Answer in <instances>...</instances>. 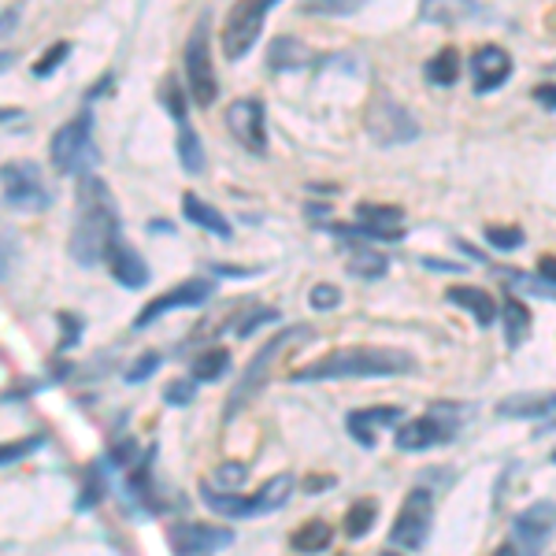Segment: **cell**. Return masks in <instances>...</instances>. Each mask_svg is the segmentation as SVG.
I'll use <instances>...</instances> for the list:
<instances>
[{
    "mask_svg": "<svg viewBox=\"0 0 556 556\" xmlns=\"http://www.w3.org/2000/svg\"><path fill=\"white\" fill-rule=\"evenodd\" d=\"M49 156L60 175H89L101 164V149H97L93 138V108H83L75 119H67L52 134Z\"/></svg>",
    "mask_w": 556,
    "mask_h": 556,
    "instance_id": "obj_4",
    "label": "cell"
},
{
    "mask_svg": "<svg viewBox=\"0 0 556 556\" xmlns=\"http://www.w3.org/2000/svg\"><path fill=\"white\" fill-rule=\"evenodd\" d=\"M160 101H164V108L172 112L175 123H186V93H182V86H178L175 75L164 78V86H160Z\"/></svg>",
    "mask_w": 556,
    "mask_h": 556,
    "instance_id": "obj_34",
    "label": "cell"
},
{
    "mask_svg": "<svg viewBox=\"0 0 556 556\" xmlns=\"http://www.w3.org/2000/svg\"><path fill=\"white\" fill-rule=\"evenodd\" d=\"M312 49L298 38H275L271 49H267V64H271L275 71H301L312 64Z\"/></svg>",
    "mask_w": 556,
    "mask_h": 556,
    "instance_id": "obj_24",
    "label": "cell"
},
{
    "mask_svg": "<svg viewBox=\"0 0 556 556\" xmlns=\"http://www.w3.org/2000/svg\"><path fill=\"white\" fill-rule=\"evenodd\" d=\"M275 319H278V312H275V308H253L245 319L238 323V338H249L253 330H260L264 323H275Z\"/></svg>",
    "mask_w": 556,
    "mask_h": 556,
    "instance_id": "obj_42",
    "label": "cell"
},
{
    "mask_svg": "<svg viewBox=\"0 0 556 556\" xmlns=\"http://www.w3.org/2000/svg\"><path fill=\"white\" fill-rule=\"evenodd\" d=\"M338 235H353L367 241H401L405 238V212L393 204H356V223L353 227H330Z\"/></svg>",
    "mask_w": 556,
    "mask_h": 556,
    "instance_id": "obj_13",
    "label": "cell"
},
{
    "mask_svg": "<svg viewBox=\"0 0 556 556\" xmlns=\"http://www.w3.org/2000/svg\"><path fill=\"white\" fill-rule=\"evenodd\" d=\"M160 361H164V356H160V353H146V356H141V361L134 364L130 371H127V382H130V386H134V382H146L149 375L160 367Z\"/></svg>",
    "mask_w": 556,
    "mask_h": 556,
    "instance_id": "obj_43",
    "label": "cell"
},
{
    "mask_svg": "<svg viewBox=\"0 0 556 556\" xmlns=\"http://www.w3.org/2000/svg\"><path fill=\"white\" fill-rule=\"evenodd\" d=\"M445 301L460 304L479 327H490L493 319H501L497 301H493L490 290H482V286H450V290H445Z\"/></svg>",
    "mask_w": 556,
    "mask_h": 556,
    "instance_id": "obj_19",
    "label": "cell"
},
{
    "mask_svg": "<svg viewBox=\"0 0 556 556\" xmlns=\"http://www.w3.org/2000/svg\"><path fill=\"white\" fill-rule=\"evenodd\" d=\"M308 304L316 312H330V308H338V304H342V290H338V286H330V282H319V286H312Z\"/></svg>",
    "mask_w": 556,
    "mask_h": 556,
    "instance_id": "obj_40",
    "label": "cell"
},
{
    "mask_svg": "<svg viewBox=\"0 0 556 556\" xmlns=\"http://www.w3.org/2000/svg\"><path fill=\"white\" fill-rule=\"evenodd\" d=\"M471 416V405H456V401H434L427 408V416L405 419L397 430V450L405 453H424L434 445L453 442V434L464 427V419Z\"/></svg>",
    "mask_w": 556,
    "mask_h": 556,
    "instance_id": "obj_5",
    "label": "cell"
},
{
    "mask_svg": "<svg viewBox=\"0 0 556 556\" xmlns=\"http://www.w3.org/2000/svg\"><path fill=\"white\" fill-rule=\"evenodd\" d=\"M330 486H334V479H330V475H319V479L304 482V490H308V493H319V490H330Z\"/></svg>",
    "mask_w": 556,
    "mask_h": 556,
    "instance_id": "obj_48",
    "label": "cell"
},
{
    "mask_svg": "<svg viewBox=\"0 0 556 556\" xmlns=\"http://www.w3.org/2000/svg\"><path fill=\"white\" fill-rule=\"evenodd\" d=\"M479 15V0H419V20L434 26H453Z\"/></svg>",
    "mask_w": 556,
    "mask_h": 556,
    "instance_id": "obj_21",
    "label": "cell"
},
{
    "mask_svg": "<svg viewBox=\"0 0 556 556\" xmlns=\"http://www.w3.org/2000/svg\"><path fill=\"white\" fill-rule=\"evenodd\" d=\"M167 545L178 556H204L235 545V531L215 523H172L167 527Z\"/></svg>",
    "mask_w": 556,
    "mask_h": 556,
    "instance_id": "obj_14",
    "label": "cell"
},
{
    "mask_svg": "<svg viewBox=\"0 0 556 556\" xmlns=\"http://www.w3.org/2000/svg\"><path fill=\"white\" fill-rule=\"evenodd\" d=\"M104 264H108V271H112L115 282L127 286V290H141V286H149V264L134 253L123 238L112 241V249L104 253Z\"/></svg>",
    "mask_w": 556,
    "mask_h": 556,
    "instance_id": "obj_17",
    "label": "cell"
},
{
    "mask_svg": "<svg viewBox=\"0 0 556 556\" xmlns=\"http://www.w3.org/2000/svg\"><path fill=\"white\" fill-rule=\"evenodd\" d=\"M430 523H434V493L424 486L408 490V497L401 501L397 519H393L390 545L405 553H419L430 538Z\"/></svg>",
    "mask_w": 556,
    "mask_h": 556,
    "instance_id": "obj_8",
    "label": "cell"
},
{
    "mask_svg": "<svg viewBox=\"0 0 556 556\" xmlns=\"http://www.w3.org/2000/svg\"><path fill=\"white\" fill-rule=\"evenodd\" d=\"M245 479H249V464H241V460H227V464H219V468H215V482H219L223 490L241 486Z\"/></svg>",
    "mask_w": 556,
    "mask_h": 556,
    "instance_id": "obj_41",
    "label": "cell"
},
{
    "mask_svg": "<svg viewBox=\"0 0 556 556\" xmlns=\"http://www.w3.org/2000/svg\"><path fill=\"white\" fill-rule=\"evenodd\" d=\"M115 238H123V235H119V212H115L112 193H108V186L101 178L83 175V182H78L75 230H71V245H67L71 256H75V264L93 267L104 260Z\"/></svg>",
    "mask_w": 556,
    "mask_h": 556,
    "instance_id": "obj_2",
    "label": "cell"
},
{
    "mask_svg": "<svg viewBox=\"0 0 556 556\" xmlns=\"http://www.w3.org/2000/svg\"><path fill=\"white\" fill-rule=\"evenodd\" d=\"M212 23L201 20L193 26L190 41H186V89H190V101L197 108H212L219 97V78H215L212 64Z\"/></svg>",
    "mask_w": 556,
    "mask_h": 556,
    "instance_id": "obj_6",
    "label": "cell"
},
{
    "mask_svg": "<svg viewBox=\"0 0 556 556\" xmlns=\"http://www.w3.org/2000/svg\"><path fill=\"white\" fill-rule=\"evenodd\" d=\"M460 67H464L460 49H456V45H445V49H438L434 56L427 60L424 75H427V83H434V86H453L456 78H460Z\"/></svg>",
    "mask_w": 556,
    "mask_h": 556,
    "instance_id": "obj_25",
    "label": "cell"
},
{
    "mask_svg": "<svg viewBox=\"0 0 556 556\" xmlns=\"http://www.w3.org/2000/svg\"><path fill=\"white\" fill-rule=\"evenodd\" d=\"M553 464H556V453H553Z\"/></svg>",
    "mask_w": 556,
    "mask_h": 556,
    "instance_id": "obj_50",
    "label": "cell"
},
{
    "mask_svg": "<svg viewBox=\"0 0 556 556\" xmlns=\"http://www.w3.org/2000/svg\"><path fill=\"white\" fill-rule=\"evenodd\" d=\"M15 20H20V15H15V12H4V34H12Z\"/></svg>",
    "mask_w": 556,
    "mask_h": 556,
    "instance_id": "obj_49",
    "label": "cell"
},
{
    "mask_svg": "<svg viewBox=\"0 0 556 556\" xmlns=\"http://www.w3.org/2000/svg\"><path fill=\"white\" fill-rule=\"evenodd\" d=\"M278 0H238L227 12V23H223V52L227 60H241L249 49L260 41V30H264V15L271 12Z\"/></svg>",
    "mask_w": 556,
    "mask_h": 556,
    "instance_id": "obj_9",
    "label": "cell"
},
{
    "mask_svg": "<svg viewBox=\"0 0 556 556\" xmlns=\"http://www.w3.org/2000/svg\"><path fill=\"white\" fill-rule=\"evenodd\" d=\"M60 327H64V338H60V349H71L78 345V334H83V319L71 316V312H60Z\"/></svg>",
    "mask_w": 556,
    "mask_h": 556,
    "instance_id": "obj_44",
    "label": "cell"
},
{
    "mask_svg": "<svg viewBox=\"0 0 556 556\" xmlns=\"http://www.w3.org/2000/svg\"><path fill=\"white\" fill-rule=\"evenodd\" d=\"M367 0H304V12L312 15H353Z\"/></svg>",
    "mask_w": 556,
    "mask_h": 556,
    "instance_id": "obj_36",
    "label": "cell"
},
{
    "mask_svg": "<svg viewBox=\"0 0 556 556\" xmlns=\"http://www.w3.org/2000/svg\"><path fill=\"white\" fill-rule=\"evenodd\" d=\"M193 397H197V379H175V382H167V390H164V401L172 408L193 405Z\"/></svg>",
    "mask_w": 556,
    "mask_h": 556,
    "instance_id": "obj_38",
    "label": "cell"
},
{
    "mask_svg": "<svg viewBox=\"0 0 556 556\" xmlns=\"http://www.w3.org/2000/svg\"><path fill=\"white\" fill-rule=\"evenodd\" d=\"M290 493H293V475H275V479H267L264 486H260L253 497H256V513L264 516V513H278V508L290 501Z\"/></svg>",
    "mask_w": 556,
    "mask_h": 556,
    "instance_id": "obj_28",
    "label": "cell"
},
{
    "mask_svg": "<svg viewBox=\"0 0 556 556\" xmlns=\"http://www.w3.org/2000/svg\"><path fill=\"white\" fill-rule=\"evenodd\" d=\"M497 412H501V416H508V419L553 416V412H556V393H516V397L501 401Z\"/></svg>",
    "mask_w": 556,
    "mask_h": 556,
    "instance_id": "obj_23",
    "label": "cell"
},
{
    "mask_svg": "<svg viewBox=\"0 0 556 556\" xmlns=\"http://www.w3.org/2000/svg\"><path fill=\"white\" fill-rule=\"evenodd\" d=\"M471 78L475 93H493L513 78V56H508L501 45H482L471 56Z\"/></svg>",
    "mask_w": 556,
    "mask_h": 556,
    "instance_id": "obj_16",
    "label": "cell"
},
{
    "mask_svg": "<svg viewBox=\"0 0 556 556\" xmlns=\"http://www.w3.org/2000/svg\"><path fill=\"white\" fill-rule=\"evenodd\" d=\"M375 516H379V501H375V497L353 501V505H349V513H345V534L349 538H364L367 531H371Z\"/></svg>",
    "mask_w": 556,
    "mask_h": 556,
    "instance_id": "obj_31",
    "label": "cell"
},
{
    "mask_svg": "<svg viewBox=\"0 0 556 556\" xmlns=\"http://www.w3.org/2000/svg\"><path fill=\"white\" fill-rule=\"evenodd\" d=\"M0 182H4V204L15 212H45L52 204L49 186H45L38 164H30V160H12V164H4Z\"/></svg>",
    "mask_w": 556,
    "mask_h": 556,
    "instance_id": "obj_10",
    "label": "cell"
},
{
    "mask_svg": "<svg viewBox=\"0 0 556 556\" xmlns=\"http://www.w3.org/2000/svg\"><path fill=\"white\" fill-rule=\"evenodd\" d=\"M67 56H71V45H67V41H56V45H52V49L45 52V56L38 60V64L30 67V75H34V78H49L52 71H56L60 64H64Z\"/></svg>",
    "mask_w": 556,
    "mask_h": 556,
    "instance_id": "obj_37",
    "label": "cell"
},
{
    "mask_svg": "<svg viewBox=\"0 0 556 556\" xmlns=\"http://www.w3.org/2000/svg\"><path fill=\"white\" fill-rule=\"evenodd\" d=\"M390 271V256L375 253V249H353V256H349V275L353 278H386Z\"/></svg>",
    "mask_w": 556,
    "mask_h": 556,
    "instance_id": "obj_30",
    "label": "cell"
},
{
    "mask_svg": "<svg viewBox=\"0 0 556 556\" xmlns=\"http://www.w3.org/2000/svg\"><path fill=\"white\" fill-rule=\"evenodd\" d=\"M534 101L542 108H549V112H556V83H545L534 89Z\"/></svg>",
    "mask_w": 556,
    "mask_h": 556,
    "instance_id": "obj_46",
    "label": "cell"
},
{
    "mask_svg": "<svg viewBox=\"0 0 556 556\" xmlns=\"http://www.w3.org/2000/svg\"><path fill=\"white\" fill-rule=\"evenodd\" d=\"M538 275H542L545 282H549V286H556V256H549V253H545L542 260H538Z\"/></svg>",
    "mask_w": 556,
    "mask_h": 556,
    "instance_id": "obj_47",
    "label": "cell"
},
{
    "mask_svg": "<svg viewBox=\"0 0 556 556\" xmlns=\"http://www.w3.org/2000/svg\"><path fill=\"white\" fill-rule=\"evenodd\" d=\"M152 460H156V450H146V456H141V460H134V471H130V493L141 501V505L156 513L160 501H156V486H152Z\"/></svg>",
    "mask_w": 556,
    "mask_h": 556,
    "instance_id": "obj_27",
    "label": "cell"
},
{
    "mask_svg": "<svg viewBox=\"0 0 556 556\" xmlns=\"http://www.w3.org/2000/svg\"><path fill=\"white\" fill-rule=\"evenodd\" d=\"M393 424H405V412L397 405H382V408H361V412H349V434L353 442H361L371 450L375 438H379L382 427H393Z\"/></svg>",
    "mask_w": 556,
    "mask_h": 556,
    "instance_id": "obj_18",
    "label": "cell"
},
{
    "mask_svg": "<svg viewBox=\"0 0 556 556\" xmlns=\"http://www.w3.org/2000/svg\"><path fill=\"white\" fill-rule=\"evenodd\" d=\"M556 534V501H534L531 508L516 516L513 523V542H505L497 549V556H508V553H542L549 545V538Z\"/></svg>",
    "mask_w": 556,
    "mask_h": 556,
    "instance_id": "obj_11",
    "label": "cell"
},
{
    "mask_svg": "<svg viewBox=\"0 0 556 556\" xmlns=\"http://www.w3.org/2000/svg\"><path fill=\"white\" fill-rule=\"evenodd\" d=\"M178 160L190 175H201L204 172V146L197 138V130H190L186 123H178Z\"/></svg>",
    "mask_w": 556,
    "mask_h": 556,
    "instance_id": "obj_32",
    "label": "cell"
},
{
    "mask_svg": "<svg viewBox=\"0 0 556 556\" xmlns=\"http://www.w3.org/2000/svg\"><path fill=\"white\" fill-rule=\"evenodd\" d=\"M38 445H45V438H41V434H38V438H26V442H20V445H4V453H0V464L8 468V464H15L20 456L38 450Z\"/></svg>",
    "mask_w": 556,
    "mask_h": 556,
    "instance_id": "obj_45",
    "label": "cell"
},
{
    "mask_svg": "<svg viewBox=\"0 0 556 556\" xmlns=\"http://www.w3.org/2000/svg\"><path fill=\"white\" fill-rule=\"evenodd\" d=\"M215 293V286L208 282V278H186V282L172 286L167 293H160V298H152L146 308L134 316V330H146L152 327L160 316H167V312L175 308H201V304H208Z\"/></svg>",
    "mask_w": 556,
    "mask_h": 556,
    "instance_id": "obj_12",
    "label": "cell"
},
{
    "mask_svg": "<svg viewBox=\"0 0 556 556\" xmlns=\"http://www.w3.org/2000/svg\"><path fill=\"white\" fill-rule=\"evenodd\" d=\"M104 493H108V482H104L101 468H89L86 471V482H83V497H78V508H83V513H89L93 505H101Z\"/></svg>",
    "mask_w": 556,
    "mask_h": 556,
    "instance_id": "obj_35",
    "label": "cell"
},
{
    "mask_svg": "<svg viewBox=\"0 0 556 556\" xmlns=\"http://www.w3.org/2000/svg\"><path fill=\"white\" fill-rule=\"evenodd\" d=\"M227 127L238 138L241 149L264 156L267 152V123H264V104L256 97H241L227 108Z\"/></svg>",
    "mask_w": 556,
    "mask_h": 556,
    "instance_id": "obj_15",
    "label": "cell"
},
{
    "mask_svg": "<svg viewBox=\"0 0 556 556\" xmlns=\"http://www.w3.org/2000/svg\"><path fill=\"white\" fill-rule=\"evenodd\" d=\"M486 241L493 249H501V253H508V249H519L527 241V235L519 227H486Z\"/></svg>",
    "mask_w": 556,
    "mask_h": 556,
    "instance_id": "obj_39",
    "label": "cell"
},
{
    "mask_svg": "<svg viewBox=\"0 0 556 556\" xmlns=\"http://www.w3.org/2000/svg\"><path fill=\"white\" fill-rule=\"evenodd\" d=\"M312 338H316V330H312V327H286L282 334H275L271 342L260 345V353L253 356V361H249L245 375H241V379L235 382V390H230V397H227V419H235L241 408L253 405V401L260 397V390L267 386V379H271L275 364L282 361V356H290L298 345L312 342Z\"/></svg>",
    "mask_w": 556,
    "mask_h": 556,
    "instance_id": "obj_3",
    "label": "cell"
},
{
    "mask_svg": "<svg viewBox=\"0 0 556 556\" xmlns=\"http://www.w3.org/2000/svg\"><path fill=\"white\" fill-rule=\"evenodd\" d=\"M330 538H334V531H330L327 519H312V523H301L298 531L290 534V549L293 553H323L330 545Z\"/></svg>",
    "mask_w": 556,
    "mask_h": 556,
    "instance_id": "obj_26",
    "label": "cell"
},
{
    "mask_svg": "<svg viewBox=\"0 0 556 556\" xmlns=\"http://www.w3.org/2000/svg\"><path fill=\"white\" fill-rule=\"evenodd\" d=\"M201 501L212 508V513L227 516V519H241V516H260L256 513V497H241V493H227V490H215L212 482H201Z\"/></svg>",
    "mask_w": 556,
    "mask_h": 556,
    "instance_id": "obj_22",
    "label": "cell"
},
{
    "mask_svg": "<svg viewBox=\"0 0 556 556\" xmlns=\"http://www.w3.org/2000/svg\"><path fill=\"white\" fill-rule=\"evenodd\" d=\"M501 319H505V338H508V345H523L527 342V334H531V308H527L523 301H516V298H508L505 301V308H501Z\"/></svg>",
    "mask_w": 556,
    "mask_h": 556,
    "instance_id": "obj_29",
    "label": "cell"
},
{
    "mask_svg": "<svg viewBox=\"0 0 556 556\" xmlns=\"http://www.w3.org/2000/svg\"><path fill=\"white\" fill-rule=\"evenodd\" d=\"M230 371V353L227 349H208V353H201L193 361V379L197 382H215V379H223V375Z\"/></svg>",
    "mask_w": 556,
    "mask_h": 556,
    "instance_id": "obj_33",
    "label": "cell"
},
{
    "mask_svg": "<svg viewBox=\"0 0 556 556\" xmlns=\"http://www.w3.org/2000/svg\"><path fill=\"white\" fill-rule=\"evenodd\" d=\"M364 127L371 134L375 146L393 149V146H408V141L419 138V123L416 115L408 112L405 104H397L390 93H379L371 104H367Z\"/></svg>",
    "mask_w": 556,
    "mask_h": 556,
    "instance_id": "obj_7",
    "label": "cell"
},
{
    "mask_svg": "<svg viewBox=\"0 0 556 556\" xmlns=\"http://www.w3.org/2000/svg\"><path fill=\"white\" fill-rule=\"evenodd\" d=\"M182 212H186V219H190L193 227L208 230V235L223 238V241L235 238V227H230V223H227V215H223L219 208H212V204L204 201V197H197V193H182Z\"/></svg>",
    "mask_w": 556,
    "mask_h": 556,
    "instance_id": "obj_20",
    "label": "cell"
},
{
    "mask_svg": "<svg viewBox=\"0 0 556 556\" xmlns=\"http://www.w3.org/2000/svg\"><path fill=\"white\" fill-rule=\"evenodd\" d=\"M416 371V361L393 345H349L298 367L290 382H330V379H393Z\"/></svg>",
    "mask_w": 556,
    "mask_h": 556,
    "instance_id": "obj_1",
    "label": "cell"
}]
</instances>
